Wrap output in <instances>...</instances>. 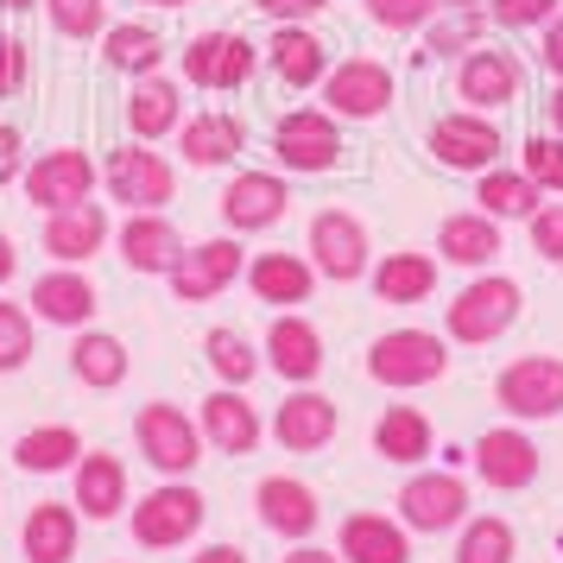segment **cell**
<instances>
[{"label":"cell","instance_id":"816d5d0a","mask_svg":"<svg viewBox=\"0 0 563 563\" xmlns=\"http://www.w3.org/2000/svg\"><path fill=\"white\" fill-rule=\"evenodd\" d=\"M538 64H544V77L563 82V13L544 26V45H538Z\"/></svg>","mask_w":563,"mask_h":563},{"label":"cell","instance_id":"6da1fadb","mask_svg":"<svg viewBox=\"0 0 563 563\" xmlns=\"http://www.w3.org/2000/svg\"><path fill=\"white\" fill-rule=\"evenodd\" d=\"M519 305H526L519 279L482 273V279H468L456 298L443 305V330H450V342H462V349H487V342H500V335L519 323Z\"/></svg>","mask_w":563,"mask_h":563},{"label":"cell","instance_id":"7bdbcfd3","mask_svg":"<svg viewBox=\"0 0 563 563\" xmlns=\"http://www.w3.org/2000/svg\"><path fill=\"white\" fill-rule=\"evenodd\" d=\"M32 323H38V317H32L26 305H7V298H0V374H20L32 361Z\"/></svg>","mask_w":563,"mask_h":563},{"label":"cell","instance_id":"9c48e42d","mask_svg":"<svg viewBox=\"0 0 563 563\" xmlns=\"http://www.w3.org/2000/svg\"><path fill=\"white\" fill-rule=\"evenodd\" d=\"M494 399L507 418L532 424V418H558L563 411V355H519L500 367Z\"/></svg>","mask_w":563,"mask_h":563},{"label":"cell","instance_id":"f907efd6","mask_svg":"<svg viewBox=\"0 0 563 563\" xmlns=\"http://www.w3.org/2000/svg\"><path fill=\"white\" fill-rule=\"evenodd\" d=\"M266 20H279V26H298V20H310V13H323L330 0H254Z\"/></svg>","mask_w":563,"mask_h":563},{"label":"cell","instance_id":"ac0fdd59","mask_svg":"<svg viewBox=\"0 0 563 563\" xmlns=\"http://www.w3.org/2000/svg\"><path fill=\"white\" fill-rule=\"evenodd\" d=\"M26 310L38 323H57V330H89L96 323V279L82 266H52L32 279Z\"/></svg>","mask_w":563,"mask_h":563},{"label":"cell","instance_id":"f1b7e54d","mask_svg":"<svg viewBox=\"0 0 563 563\" xmlns=\"http://www.w3.org/2000/svg\"><path fill=\"white\" fill-rule=\"evenodd\" d=\"M77 538H82V512L64 507V500H45V507L26 512L20 551H26V563H70L77 558Z\"/></svg>","mask_w":563,"mask_h":563},{"label":"cell","instance_id":"9a60e30c","mask_svg":"<svg viewBox=\"0 0 563 563\" xmlns=\"http://www.w3.org/2000/svg\"><path fill=\"white\" fill-rule=\"evenodd\" d=\"M519 89H526V70H519V57L500 52V45H475V52H462V70H456V96L475 114H500V108L519 102Z\"/></svg>","mask_w":563,"mask_h":563},{"label":"cell","instance_id":"f5cc1de1","mask_svg":"<svg viewBox=\"0 0 563 563\" xmlns=\"http://www.w3.org/2000/svg\"><path fill=\"white\" fill-rule=\"evenodd\" d=\"M190 563H247V551H241V544H203Z\"/></svg>","mask_w":563,"mask_h":563},{"label":"cell","instance_id":"9f6ffc18","mask_svg":"<svg viewBox=\"0 0 563 563\" xmlns=\"http://www.w3.org/2000/svg\"><path fill=\"white\" fill-rule=\"evenodd\" d=\"M551 133H558V140H563V82H558V89H551Z\"/></svg>","mask_w":563,"mask_h":563},{"label":"cell","instance_id":"8d00e7d4","mask_svg":"<svg viewBox=\"0 0 563 563\" xmlns=\"http://www.w3.org/2000/svg\"><path fill=\"white\" fill-rule=\"evenodd\" d=\"M82 431L77 424H38V431H26L20 443H13V462L26 468V475H64V468H77L82 462Z\"/></svg>","mask_w":563,"mask_h":563},{"label":"cell","instance_id":"7a4b0ae2","mask_svg":"<svg viewBox=\"0 0 563 563\" xmlns=\"http://www.w3.org/2000/svg\"><path fill=\"white\" fill-rule=\"evenodd\" d=\"M133 443H140V456L146 468H158L165 482H184L197 462H203V431H197V418L172 399H153V406L133 411Z\"/></svg>","mask_w":563,"mask_h":563},{"label":"cell","instance_id":"836d02e7","mask_svg":"<svg viewBox=\"0 0 563 563\" xmlns=\"http://www.w3.org/2000/svg\"><path fill=\"white\" fill-rule=\"evenodd\" d=\"M374 450H380L386 462H399V468H418V462L437 450L431 418L418 406H386L380 418H374Z\"/></svg>","mask_w":563,"mask_h":563},{"label":"cell","instance_id":"7c38bea8","mask_svg":"<svg viewBox=\"0 0 563 563\" xmlns=\"http://www.w3.org/2000/svg\"><path fill=\"white\" fill-rule=\"evenodd\" d=\"M431 158L450 165V172H494L500 165V128L494 114H475V108H456V114H437L431 121Z\"/></svg>","mask_w":563,"mask_h":563},{"label":"cell","instance_id":"681fc988","mask_svg":"<svg viewBox=\"0 0 563 563\" xmlns=\"http://www.w3.org/2000/svg\"><path fill=\"white\" fill-rule=\"evenodd\" d=\"M26 133L20 128H0V190H7V184L13 178H26Z\"/></svg>","mask_w":563,"mask_h":563},{"label":"cell","instance_id":"83f0119b","mask_svg":"<svg viewBox=\"0 0 563 563\" xmlns=\"http://www.w3.org/2000/svg\"><path fill=\"white\" fill-rule=\"evenodd\" d=\"M437 254L462 266V273H482L500 260V222L482 216V209H456V216H443V229H437Z\"/></svg>","mask_w":563,"mask_h":563},{"label":"cell","instance_id":"60d3db41","mask_svg":"<svg viewBox=\"0 0 563 563\" xmlns=\"http://www.w3.org/2000/svg\"><path fill=\"white\" fill-rule=\"evenodd\" d=\"M519 538L500 512H482V519H462V538H456V563H512Z\"/></svg>","mask_w":563,"mask_h":563},{"label":"cell","instance_id":"4dcf8cb0","mask_svg":"<svg viewBox=\"0 0 563 563\" xmlns=\"http://www.w3.org/2000/svg\"><path fill=\"white\" fill-rule=\"evenodd\" d=\"M342 558L349 563H411V532L386 512H349L342 519Z\"/></svg>","mask_w":563,"mask_h":563},{"label":"cell","instance_id":"603a6c76","mask_svg":"<svg viewBox=\"0 0 563 563\" xmlns=\"http://www.w3.org/2000/svg\"><path fill=\"white\" fill-rule=\"evenodd\" d=\"M108 209L89 197V203L77 209H57V216H45V254L57 260V266H82V260H96L108 247Z\"/></svg>","mask_w":563,"mask_h":563},{"label":"cell","instance_id":"e575fe53","mask_svg":"<svg viewBox=\"0 0 563 563\" xmlns=\"http://www.w3.org/2000/svg\"><path fill=\"white\" fill-rule=\"evenodd\" d=\"M374 298L380 305H424L437 291V260L431 254H386L374 260Z\"/></svg>","mask_w":563,"mask_h":563},{"label":"cell","instance_id":"680465c9","mask_svg":"<svg viewBox=\"0 0 563 563\" xmlns=\"http://www.w3.org/2000/svg\"><path fill=\"white\" fill-rule=\"evenodd\" d=\"M146 7H190V0H146Z\"/></svg>","mask_w":563,"mask_h":563},{"label":"cell","instance_id":"ab89813d","mask_svg":"<svg viewBox=\"0 0 563 563\" xmlns=\"http://www.w3.org/2000/svg\"><path fill=\"white\" fill-rule=\"evenodd\" d=\"M203 355H209V367H216L222 386H254V374L266 367L254 342H247L241 330H229V323H216V330L203 335Z\"/></svg>","mask_w":563,"mask_h":563},{"label":"cell","instance_id":"74e56055","mask_svg":"<svg viewBox=\"0 0 563 563\" xmlns=\"http://www.w3.org/2000/svg\"><path fill=\"white\" fill-rule=\"evenodd\" d=\"M450 13H437L431 26H424V45H431L437 57H450V52H475L482 45V32L494 26L487 20V0H443Z\"/></svg>","mask_w":563,"mask_h":563},{"label":"cell","instance_id":"c3c4849f","mask_svg":"<svg viewBox=\"0 0 563 563\" xmlns=\"http://www.w3.org/2000/svg\"><path fill=\"white\" fill-rule=\"evenodd\" d=\"M26 70H32V52H26V38H7V32H0V102L26 89Z\"/></svg>","mask_w":563,"mask_h":563},{"label":"cell","instance_id":"bcb514c9","mask_svg":"<svg viewBox=\"0 0 563 563\" xmlns=\"http://www.w3.org/2000/svg\"><path fill=\"white\" fill-rule=\"evenodd\" d=\"M563 13V0H487V20L500 32H526V26H551Z\"/></svg>","mask_w":563,"mask_h":563},{"label":"cell","instance_id":"7402d4cb","mask_svg":"<svg viewBox=\"0 0 563 563\" xmlns=\"http://www.w3.org/2000/svg\"><path fill=\"white\" fill-rule=\"evenodd\" d=\"M254 507H260V526L291 538V544H305V538L317 532V519H323L317 494H310L298 475H266V482L254 487Z\"/></svg>","mask_w":563,"mask_h":563},{"label":"cell","instance_id":"ee69618b","mask_svg":"<svg viewBox=\"0 0 563 563\" xmlns=\"http://www.w3.org/2000/svg\"><path fill=\"white\" fill-rule=\"evenodd\" d=\"M45 13H52V26L64 38H102L114 20H108V0H45Z\"/></svg>","mask_w":563,"mask_h":563},{"label":"cell","instance_id":"f35d334b","mask_svg":"<svg viewBox=\"0 0 563 563\" xmlns=\"http://www.w3.org/2000/svg\"><path fill=\"white\" fill-rule=\"evenodd\" d=\"M102 57L114 70H128L133 82L140 77H158V57H165V38L153 26H108L102 32Z\"/></svg>","mask_w":563,"mask_h":563},{"label":"cell","instance_id":"f6af8a7d","mask_svg":"<svg viewBox=\"0 0 563 563\" xmlns=\"http://www.w3.org/2000/svg\"><path fill=\"white\" fill-rule=\"evenodd\" d=\"M437 13H443V0H367V20L380 32H399V38L406 32H424Z\"/></svg>","mask_w":563,"mask_h":563},{"label":"cell","instance_id":"b9f144b4","mask_svg":"<svg viewBox=\"0 0 563 563\" xmlns=\"http://www.w3.org/2000/svg\"><path fill=\"white\" fill-rule=\"evenodd\" d=\"M519 172H526L544 197H551V190L563 197V140L558 133H532V140L519 146Z\"/></svg>","mask_w":563,"mask_h":563},{"label":"cell","instance_id":"4316f807","mask_svg":"<svg viewBox=\"0 0 563 563\" xmlns=\"http://www.w3.org/2000/svg\"><path fill=\"white\" fill-rule=\"evenodd\" d=\"M247 285H254L260 305L273 310H291V305H310V291H317V266H310V254H254V266H247Z\"/></svg>","mask_w":563,"mask_h":563},{"label":"cell","instance_id":"4fadbf2b","mask_svg":"<svg viewBox=\"0 0 563 563\" xmlns=\"http://www.w3.org/2000/svg\"><path fill=\"white\" fill-rule=\"evenodd\" d=\"M468 519V482L456 468H424L399 487V526L406 532H450Z\"/></svg>","mask_w":563,"mask_h":563},{"label":"cell","instance_id":"e0dca14e","mask_svg":"<svg viewBox=\"0 0 563 563\" xmlns=\"http://www.w3.org/2000/svg\"><path fill=\"white\" fill-rule=\"evenodd\" d=\"M285 209H291V184L279 172H234L229 190H222V222L234 234H260V229H279Z\"/></svg>","mask_w":563,"mask_h":563},{"label":"cell","instance_id":"8992f818","mask_svg":"<svg viewBox=\"0 0 563 563\" xmlns=\"http://www.w3.org/2000/svg\"><path fill=\"white\" fill-rule=\"evenodd\" d=\"M273 158L298 178H317V172H335L342 165V121L330 108H291L273 128Z\"/></svg>","mask_w":563,"mask_h":563},{"label":"cell","instance_id":"11a10c76","mask_svg":"<svg viewBox=\"0 0 563 563\" xmlns=\"http://www.w3.org/2000/svg\"><path fill=\"white\" fill-rule=\"evenodd\" d=\"M20 273V254H13V234H0V285H13Z\"/></svg>","mask_w":563,"mask_h":563},{"label":"cell","instance_id":"30bf717a","mask_svg":"<svg viewBox=\"0 0 563 563\" xmlns=\"http://www.w3.org/2000/svg\"><path fill=\"white\" fill-rule=\"evenodd\" d=\"M26 203H38V216H57V209H77L96 197V158L82 146H52L26 165Z\"/></svg>","mask_w":563,"mask_h":563},{"label":"cell","instance_id":"6f0895ef","mask_svg":"<svg viewBox=\"0 0 563 563\" xmlns=\"http://www.w3.org/2000/svg\"><path fill=\"white\" fill-rule=\"evenodd\" d=\"M0 7H7V13H32V7H38V0H0Z\"/></svg>","mask_w":563,"mask_h":563},{"label":"cell","instance_id":"484cf974","mask_svg":"<svg viewBox=\"0 0 563 563\" xmlns=\"http://www.w3.org/2000/svg\"><path fill=\"white\" fill-rule=\"evenodd\" d=\"M247 146V128L222 114V108H203L197 121H184L178 128V153L190 172H216V165H234V153Z\"/></svg>","mask_w":563,"mask_h":563},{"label":"cell","instance_id":"8fae6325","mask_svg":"<svg viewBox=\"0 0 563 563\" xmlns=\"http://www.w3.org/2000/svg\"><path fill=\"white\" fill-rule=\"evenodd\" d=\"M241 273H247L241 241H234V234H216V241L184 247L178 266H172L165 279H172V291H178V305H209V298H222V291H229Z\"/></svg>","mask_w":563,"mask_h":563},{"label":"cell","instance_id":"cb8c5ba5","mask_svg":"<svg viewBox=\"0 0 563 563\" xmlns=\"http://www.w3.org/2000/svg\"><path fill=\"white\" fill-rule=\"evenodd\" d=\"M203 437L222 450V456H254L266 424H260V411L247 406V386H222V393H209L203 399Z\"/></svg>","mask_w":563,"mask_h":563},{"label":"cell","instance_id":"d590c367","mask_svg":"<svg viewBox=\"0 0 563 563\" xmlns=\"http://www.w3.org/2000/svg\"><path fill=\"white\" fill-rule=\"evenodd\" d=\"M475 203H482V216H494V222H532L551 197H544L526 172H500V165H494V172H482V184H475Z\"/></svg>","mask_w":563,"mask_h":563},{"label":"cell","instance_id":"52a82bcc","mask_svg":"<svg viewBox=\"0 0 563 563\" xmlns=\"http://www.w3.org/2000/svg\"><path fill=\"white\" fill-rule=\"evenodd\" d=\"M310 266L317 279H335V285H355L374 273V247H367V222L349 216V209H317L310 216Z\"/></svg>","mask_w":563,"mask_h":563},{"label":"cell","instance_id":"d6a6232c","mask_svg":"<svg viewBox=\"0 0 563 563\" xmlns=\"http://www.w3.org/2000/svg\"><path fill=\"white\" fill-rule=\"evenodd\" d=\"M70 374H77L82 386H96V393L128 386V374H133L128 342L108 335V330H77V342H70Z\"/></svg>","mask_w":563,"mask_h":563},{"label":"cell","instance_id":"ffe728a7","mask_svg":"<svg viewBox=\"0 0 563 563\" xmlns=\"http://www.w3.org/2000/svg\"><path fill=\"white\" fill-rule=\"evenodd\" d=\"M538 468H544V456H538V443L526 431H482L475 437V475H482L494 494L532 487Z\"/></svg>","mask_w":563,"mask_h":563},{"label":"cell","instance_id":"ba28073f","mask_svg":"<svg viewBox=\"0 0 563 563\" xmlns=\"http://www.w3.org/2000/svg\"><path fill=\"white\" fill-rule=\"evenodd\" d=\"M260 45L254 38H241V32H197L190 45H184V82H197V89H216V96H234V89H247L260 70Z\"/></svg>","mask_w":563,"mask_h":563},{"label":"cell","instance_id":"44dd1931","mask_svg":"<svg viewBox=\"0 0 563 563\" xmlns=\"http://www.w3.org/2000/svg\"><path fill=\"white\" fill-rule=\"evenodd\" d=\"M266 367H273L279 380H291V386L317 380V374H323V335H317V323L279 310L273 330H266Z\"/></svg>","mask_w":563,"mask_h":563},{"label":"cell","instance_id":"7dc6e473","mask_svg":"<svg viewBox=\"0 0 563 563\" xmlns=\"http://www.w3.org/2000/svg\"><path fill=\"white\" fill-rule=\"evenodd\" d=\"M526 234H532V254L544 260V266H563V203H544L526 222Z\"/></svg>","mask_w":563,"mask_h":563},{"label":"cell","instance_id":"2e32d148","mask_svg":"<svg viewBox=\"0 0 563 563\" xmlns=\"http://www.w3.org/2000/svg\"><path fill=\"white\" fill-rule=\"evenodd\" d=\"M335 424H342V411H335L330 393H317V386H291L285 406L273 411V443L291 450V456H317V450H330L335 443Z\"/></svg>","mask_w":563,"mask_h":563},{"label":"cell","instance_id":"5bb4252c","mask_svg":"<svg viewBox=\"0 0 563 563\" xmlns=\"http://www.w3.org/2000/svg\"><path fill=\"white\" fill-rule=\"evenodd\" d=\"M323 108L335 121H380L393 108V70L380 57H349V64H330L323 77Z\"/></svg>","mask_w":563,"mask_h":563},{"label":"cell","instance_id":"277c9868","mask_svg":"<svg viewBox=\"0 0 563 563\" xmlns=\"http://www.w3.org/2000/svg\"><path fill=\"white\" fill-rule=\"evenodd\" d=\"M203 519H209V500L190 482L153 487V494L128 512L133 544H140V551H178V544H190V538L203 532Z\"/></svg>","mask_w":563,"mask_h":563},{"label":"cell","instance_id":"5b68a950","mask_svg":"<svg viewBox=\"0 0 563 563\" xmlns=\"http://www.w3.org/2000/svg\"><path fill=\"white\" fill-rule=\"evenodd\" d=\"M102 184H108V197L128 209V216H140V209H165L172 197H178V172H172V158L153 153L146 140L114 146L108 165H102Z\"/></svg>","mask_w":563,"mask_h":563},{"label":"cell","instance_id":"f546056e","mask_svg":"<svg viewBox=\"0 0 563 563\" xmlns=\"http://www.w3.org/2000/svg\"><path fill=\"white\" fill-rule=\"evenodd\" d=\"M266 64L279 70L285 89H323V77H330V45L310 26H279L273 45H266Z\"/></svg>","mask_w":563,"mask_h":563},{"label":"cell","instance_id":"d6986e66","mask_svg":"<svg viewBox=\"0 0 563 563\" xmlns=\"http://www.w3.org/2000/svg\"><path fill=\"white\" fill-rule=\"evenodd\" d=\"M114 247H121V260H128L133 273L165 279V273L178 266V254H184V234L172 229L165 209H140V216H128V222L114 229Z\"/></svg>","mask_w":563,"mask_h":563},{"label":"cell","instance_id":"3957f363","mask_svg":"<svg viewBox=\"0 0 563 563\" xmlns=\"http://www.w3.org/2000/svg\"><path fill=\"white\" fill-rule=\"evenodd\" d=\"M367 374L393 393H411V386H437L450 374V342L437 330H386L374 335L367 349Z\"/></svg>","mask_w":563,"mask_h":563},{"label":"cell","instance_id":"db71d44e","mask_svg":"<svg viewBox=\"0 0 563 563\" xmlns=\"http://www.w3.org/2000/svg\"><path fill=\"white\" fill-rule=\"evenodd\" d=\"M285 563H342V551H317V544H291Z\"/></svg>","mask_w":563,"mask_h":563},{"label":"cell","instance_id":"d4e9b609","mask_svg":"<svg viewBox=\"0 0 563 563\" xmlns=\"http://www.w3.org/2000/svg\"><path fill=\"white\" fill-rule=\"evenodd\" d=\"M70 475H77V500H70V507H77L82 519L108 526V519L128 512V468H121V456H108V450H82V462L70 468Z\"/></svg>","mask_w":563,"mask_h":563},{"label":"cell","instance_id":"1f68e13d","mask_svg":"<svg viewBox=\"0 0 563 563\" xmlns=\"http://www.w3.org/2000/svg\"><path fill=\"white\" fill-rule=\"evenodd\" d=\"M184 128V96H178V82L172 77H140L133 82V96H128V133L133 140H165V133H178Z\"/></svg>","mask_w":563,"mask_h":563}]
</instances>
